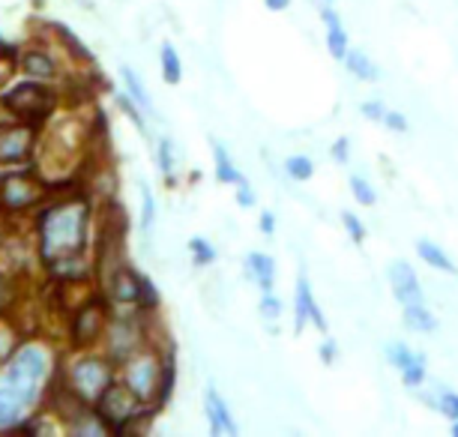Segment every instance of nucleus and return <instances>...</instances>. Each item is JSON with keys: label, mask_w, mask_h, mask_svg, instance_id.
Masks as SVG:
<instances>
[{"label": "nucleus", "mask_w": 458, "mask_h": 437, "mask_svg": "<svg viewBox=\"0 0 458 437\" xmlns=\"http://www.w3.org/2000/svg\"><path fill=\"white\" fill-rule=\"evenodd\" d=\"M204 414H207V423H210V434L213 437H237V423L231 416V408L225 401L216 387H207L204 392Z\"/></svg>", "instance_id": "4468645a"}, {"label": "nucleus", "mask_w": 458, "mask_h": 437, "mask_svg": "<svg viewBox=\"0 0 458 437\" xmlns=\"http://www.w3.org/2000/svg\"><path fill=\"white\" fill-rule=\"evenodd\" d=\"M141 282L144 276H138L135 270H129L126 264H117L108 276V297L117 306H135L141 308Z\"/></svg>", "instance_id": "ddd939ff"}, {"label": "nucleus", "mask_w": 458, "mask_h": 437, "mask_svg": "<svg viewBox=\"0 0 458 437\" xmlns=\"http://www.w3.org/2000/svg\"><path fill=\"white\" fill-rule=\"evenodd\" d=\"M157 165L162 171V177H165L168 183H174V150H171L168 139L157 141Z\"/></svg>", "instance_id": "c756f323"}, {"label": "nucleus", "mask_w": 458, "mask_h": 437, "mask_svg": "<svg viewBox=\"0 0 458 437\" xmlns=\"http://www.w3.org/2000/svg\"><path fill=\"white\" fill-rule=\"evenodd\" d=\"M97 414L102 416V423L111 428V434H126V432H135L138 428V419L147 416L144 410V401L135 396L126 383H111V387L102 392L97 405Z\"/></svg>", "instance_id": "20e7f679"}, {"label": "nucleus", "mask_w": 458, "mask_h": 437, "mask_svg": "<svg viewBox=\"0 0 458 437\" xmlns=\"http://www.w3.org/2000/svg\"><path fill=\"white\" fill-rule=\"evenodd\" d=\"M117 105H120V111H123V114L135 123V130L147 139V135H150V132H147V120H144V111L135 105V99L129 97V93H123V97H117Z\"/></svg>", "instance_id": "7c9ffc66"}, {"label": "nucleus", "mask_w": 458, "mask_h": 437, "mask_svg": "<svg viewBox=\"0 0 458 437\" xmlns=\"http://www.w3.org/2000/svg\"><path fill=\"white\" fill-rule=\"evenodd\" d=\"M321 359H324V363H335V345H333V341H324V345H321Z\"/></svg>", "instance_id": "79ce46f5"}, {"label": "nucleus", "mask_w": 458, "mask_h": 437, "mask_svg": "<svg viewBox=\"0 0 458 437\" xmlns=\"http://www.w3.org/2000/svg\"><path fill=\"white\" fill-rule=\"evenodd\" d=\"M342 225L351 234L353 243H366V225H362V222L353 216V213H348V210L342 213Z\"/></svg>", "instance_id": "f704fd0d"}, {"label": "nucleus", "mask_w": 458, "mask_h": 437, "mask_svg": "<svg viewBox=\"0 0 458 437\" xmlns=\"http://www.w3.org/2000/svg\"><path fill=\"white\" fill-rule=\"evenodd\" d=\"M37 144V126L0 123V165H21Z\"/></svg>", "instance_id": "9d476101"}, {"label": "nucleus", "mask_w": 458, "mask_h": 437, "mask_svg": "<svg viewBox=\"0 0 458 437\" xmlns=\"http://www.w3.org/2000/svg\"><path fill=\"white\" fill-rule=\"evenodd\" d=\"M24 414H28V401H24L19 392L6 383H0V432H10V428H19Z\"/></svg>", "instance_id": "f3484780"}, {"label": "nucleus", "mask_w": 458, "mask_h": 437, "mask_svg": "<svg viewBox=\"0 0 458 437\" xmlns=\"http://www.w3.org/2000/svg\"><path fill=\"white\" fill-rule=\"evenodd\" d=\"M120 79H123V88L129 97L135 99V105L144 111V114H153V102H150V93H147L141 75H138L132 66H120Z\"/></svg>", "instance_id": "412c9836"}, {"label": "nucleus", "mask_w": 458, "mask_h": 437, "mask_svg": "<svg viewBox=\"0 0 458 437\" xmlns=\"http://www.w3.org/2000/svg\"><path fill=\"white\" fill-rule=\"evenodd\" d=\"M342 63L348 66V72L353 75V79H360V81H377V75H380L375 60H371L366 51H360V48H351L348 55H344Z\"/></svg>", "instance_id": "4be33fe9"}, {"label": "nucleus", "mask_w": 458, "mask_h": 437, "mask_svg": "<svg viewBox=\"0 0 458 437\" xmlns=\"http://www.w3.org/2000/svg\"><path fill=\"white\" fill-rule=\"evenodd\" d=\"M417 255L428 264L431 270H440V273H449V276H458L455 261L449 258V255L437 243H431V240H420V243H417Z\"/></svg>", "instance_id": "aec40b11"}, {"label": "nucleus", "mask_w": 458, "mask_h": 437, "mask_svg": "<svg viewBox=\"0 0 458 437\" xmlns=\"http://www.w3.org/2000/svg\"><path fill=\"white\" fill-rule=\"evenodd\" d=\"M0 55H4V48H0Z\"/></svg>", "instance_id": "a18cd8bd"}, {"label": "nucleus", "mask_w": 458, "mask_h": 437, "mask_svg": "<svg viewBox=\"0 0 458 437\" xmlns=\"http://www.w3.org/2000/svg\"><path fill=\"white\" fill-rule=\"evenodd\" d=\"M306 324H312L321 332H327V318L324 312L318 308L315 303V294H312V282H309L306 273L297 276V288H293V330H302Z\"/></svg>", "instance_id": "9b49d317"}, {"label": "nucleus", "mask_w": 458, "mask_h": 437, "mask_svg": "<svg viewBox=\"0 0 458 437\" xmlns=\"http://www.w3.org/2000/svg\"><path fill=\"white\" fill-rule=\"evenodd\" d=\"M19 70L28 75V79H37V81H48L57 75V63L51 60L46 51H24L19 57Z\"/></svg>", "instance_id": "a211bd4d"}, {"label": "nucleus", "mask_w": 458, "mask_h": 437, "mask_svg": "<svg viewBox=\"0 0 458 437\" xmlns=\"http://www.w3.org/2000/svg\"><path fill=\"white\" fill-rule=\"evenodd\" d=\"M168 359H162L157 350H138L123 363V383L135 392L144 405H159L162 399V381H165ZM162 408V405H159Z\"/></svg>", "instance_id": "7ed1b4c3"}, {"label": "nucleus", "mask_w": 458, "mask_h": 437, "mask_svg": "<svg viewBox=\"0 0 458 437\" xmlns=\"http://www.w3.org/2000/svg\"><path fill=\"white\" fill-rule=\"evenodd\" d=\"M390 288H393V297L402 303V308L413 306V303H426V294H422L417 273H413L411 264H404V261L390 267Z\"/></svg>", "instance_id": "2eb2a0df"}, {"label": "nucleus", "mask_w": 458, "mask_h": 437, "mask_svg": "<svg viewBox=\"0 0 458 437\" xmlns=\"http://www.w3.org/2000/svg\"><path fill=\"white\" fill-rule=\"evenodd\" d=\"M318 13H321V21H324L327 48H330V55L335 60H344V55L351 51V37H348V30H344V21L339 19V13H335L333 4H321Z\"/></svg>", "instance_id": "dca6fc26"}, {"label": "nucleus", "mask_w": 458, "mask_h": 437, "mask_svg": "<svg viewBox=\"0 0 458 437\" xmlns=\"http://www.w3.org/2000/svg\"><path fill=\"white\" fill-rule=\"evenodd\" d=\"M159 66H162V79H165L168 84H180V79H183V60H180L177 48L171 46V42H162Z\"/></svg>", "instance_id": "393cba45"}, {"label": "nucleus", "mask_w": 458, "mask_h": 437, "mask_svg": "<svg viewBox=\"0 0 458 437\" xmlns=\"http://www.w3.org/2000/svg\"><path fill=\"white\" fill-rule=\"evenodd\" d=\"M384 126L390 132H408V120H404V114H395V111H386Z\"/></svg>", "instance_id": "e433bc0d"}, {"label": "nucleus", "mask_w": 458, "mask_h": 437, "mask_svg": "<svg viewBox=\"0 0 458 437\" xmlns=\"http://www.w3.org/2000/svg\"><path fill=\"white\" fill-rule=\"evenodd\" d=\"M246 270L261 290H276V261L270 258V255L249 252L246 255Z\"/></svg>", "instance_id": "6ab92c4d"}, {"label": "nucleus", "mask_w": 458, "mask_h": 437, "mask_svg": "<svg viewBox=\"0 0 458 437\" xmlns=\"http://www.w3.org/2000/svg\"><path fill=\"white\" fill-rule=\"evenodd\" d=\"M4 108L13 111L15 120H21V123L39 126L55 111V93L46 88V81L30 79L4 93Z\"/></svg>", "instance_id": "39448f33"}, {"label": "nucleus", "mask_w": 458, "mask_h": 437, "mask_svg": "<svg viewBox=\"0 0 458 437\" xmlns=\"http://www.w3.org/2000/svg\"><path fill=\"white\" fill-rule=\"evenodd\" d=\"M55 30H57V37H60V42H64V46L72 51V57H79V60H88L90 63V48L84 46V42L75 37L72 30L66 28V24H55Z\"/></svg>", "instance_id": "cd10ccee"}, {"label": "nucleus", "mask_w": 458, "mask_h": 437, "mask_svg": "<svg viewBox=\"0 0 458 437\" xmlns=\"http://www.w3.org/2000/svg\"><path fill=\"white\" fill-rule=\"evenodd\" d=\"M108 306L102 303L99 297H93L88 299L79 312H75V318H72V330H69V339H72V345L75 348H90V345H97V341L106 336V330H108Z\"/></svg>", "instance_id": "6e6552de"}, {"label": "nucleus", "mask_w": 458, "mask_h": 437, "mask_svg": "<svg viewBox=\"0 0 458 437\" xmlns=\"http://www.w3.org/2000/svg\"><path fill=\"white\" fill-rule=\"evenodd\" d=\"M153 222H157V198L150 183H141V231H150Z\"/></svg>", "instance_id": "473e14b6"}, {"label": "nucleus", "mask_w": 458, "mask_h": 437, "mask_svg": "<svg viewBox=\"0 0 458 437\" xmlns=\"http://www.w3.org/2000/svg\"><path fill=\"white\" fill-rule=\"evenodd\" d=\"M189 252H192V264L195 267H210L216 261V248L207 243L204 237H192L189 240Z\"/></svg>", "instance_id": "c85d7f7f"}, {"label": "nucleus", "mask_w": 458, "mask_h": 437, "mask_svg": "<svg viewBox=\"0 0 458 437\" xmlns=\"http://www.w3.org/2000/svg\"><path fill=\"white\" fill-rule=\"evenodd\" d=\"M404 327L413 332H435L437 318L431 315V308L426 303H413V306H404Z\"/></svg>", "instance_id": "5701e85b"}, {"label": "nucleus", "mask_w": 458, "mask_h": 437, "mask_svg": "<svg viewBox=\"0 0 458 437\" xmlns=\"http://www.w3.org/2000/svg\"><path fill=\"white\" fill-rule=\"evenodd\" d=\"M261 231H264V234H273V231H276V216L270 210L261 213Z\"/></svg>", "instance_id": "ea45409f"}, {"label": "nucleus", "mask_w": 458, "mask_h": 437, "mask_svg": "<svg viewBox=\"0 0 458 437\" xmlns=\"http://www.w3.org/2000/svg\"><path fill=\"white\" fill-rule=\"evenodd\" d=\"M111 383H114V366H111L108 359L81 357L79 363L69 368V387L79 392L88 405H97L99 396L111 387Z\"/></svg>", "instance_id": "423d86ee"}, {"label": "nucleus", "mask_w": 458, "mask_h": 437, "mask_svg": "<svg viewBox=\"0 0 458 437\" xmlns=\"http://www.w3.org/2000/svg\"><path fill=\"white\" fill-rule=\"evenodd\" d=\"M90 231V204L69 198L48 207L39 216V258L46 267L60 261L84 258Z\"/></svg>", "instance_id": "f257e3e1"}, {"label": "nucleus", "mask_w": 458, "mask_h": 437, "mask_svg": "<svg viewBox=\"0 0 458 437\" xmlns=\"http://www.w3.org/2000/svg\"><path fill=\"white\" fill-rule=\"evenodd\" d=\"M237 204L240 207H255V192H252V186H249V180L237 183Z\"/></svg>", "instance_id": "4c0bfd02"}, {"label": "nucleus", "mask_w": 458, "mask_h": 437, "mask_svg": "<svg viewBox=\"0 0 458 437\" xmlns=\"http://www.w3.org/2000/svg\"><path fill=\"white\" fill-rule=\"evenodd\" d=\"M111 363H126L129 357L144 348V327L138 315H117L106 330Z\"/></svg>", "instance_id": "0eeeda50"}, {"label": "nucleus", "mask_w": 458, "mask_h": 437, "mask_svg": "<svg viewBox=\"0 0 458 437\" xmlns=\"http://www.w3.org/2000/svg\"><path fill=\"white\" fill-rule=\"evenodd\" d=\"M48 378V354L42 345H21L4 368V383L13 387L33 408L39 401V387Z\"/></svg>", "instance_id": "f03ea898"}, {"label": "nucleus", "mask_w": 458, "mask_h": 437, "mask_svg": "<svg viewBox=\"0 0 458 437\" xmlns=\"http://www.w3.org/2000/svg\"><path fill=\"white\" fill-rule=\"evenodd\" d=\"M321 4H333V0H321Z\"/></svg>", "instance_id": "c03bdc74"}, {"label": "nucleus", "mask_w": 458, "mask_h": 437, "mask_svg": "<svg viewBox=\"0 0 458 437\" xmlns=\"http://www.w3.org/2000/svg\"><path fill=\"white\" fill-rule=\"evenodd\" d=\"M348 186H351V195L362 204V207H371V204L377 201L375 186H371L362 174H351V177H348Z\"/></svg>", "instance_id": "bb28decb"}, {"label": "nucleus", "mask_w": 458, "mask_h": 437, "mask_svg": "<svg viewBox=\"0 0 458 437\" xmlns=\"http://www.w3.org/2000/svg\"><path fill=\"white\" fill-rule=\"evenodd\" d=\"M39 198H42V183L37 177H30V171L0 177V210L4 213L28 210L30 204H37Z\"/></svg>", "instance_id": "1a4fd4ad"}, {"label": "nucleus", "mask_w": 458, "mask_h": 437, "mask_svg": "<svg viewBox=\"0 0 458 437\" xmlns=\"http://www.w3.org/2000/svg\"><path fill=\"white\" fill-rule=\"evenodd\" d=\"M213 159H216V177L222 180V183H231V186H237V183H243V174H240V168L234 165V159H231V153L222 147L219 141H213Z\"/></svg>", "instance_id": "b1692460"}, {"label": "nucleus", "mask_w": 458, "mask_h": 437, "mask_svg": "<svg viewBox=\"0 0 458 437\" xmlns=\"http://www.w3.org/2000/svg\"><path fill=\"white\" fill-rule=\"evenodd\" d=\"M333 159L342 162V165L351 159V141L348 139H335V144H333Z\"/></svg>", "instance_id": "58836bf2"}, {"label": "nucleus", "mask_w": 458, "mask_h": 437, "mask_svg": "<svg viewBox=\"0 0 458 437\" xmlns=\"http://www.w3.org/2000/svg\"><path fill=\"white\" fill-rule=\"evenodd\" d=\"M258 312H261V318L270 324V327L282 318V299L276 297V290H264L261 303H258Z\"/></svg>", "instance_id": "2f4dec72"}, {"label": "nucleus", "mask_w": 458, "mask_h": 437, "mask_svg": "<svg viewBox=\"0 0 458 437\" xmlns=\"http://www.w3.org/2000/svg\"><path fill=\"white\" fill-rule=\"evenodd\" d=\"M386 359L399 368V374H402V381L408 383L411 390H420L422 383H426V357H420V354H413V350L408 345H402V341H390L386 345Z\"/></svg>", "instance_id": "f8f14e48"}, {"label": "nucleus", "mask_w": 458, "mask_h": 437, "mask_svg": "<svg viewBox=\"0 0 458 437\" xmlns=\"http://www.w3.org/2000/svg\"><path fill=\"white\" fill-rule=\"evenodd\" d=\"M437 410L444 414L446 419H458V392L453 390H440V396H437Z\"/></svg>", "instance_id": "72a5a7b5"}, {"label": "nucleus", "mask_w": 458, "mask_h": 437, "mask_svg": "<svg viewBox=\"0 0 458 437\" xmlns=\"http://www.w3.org/2000/svg\"><path fill=\"white\" fill-rule=\"evenodd\" d=\"M453 434L458 437V419H455V423H453Z\"/></svg>", "instance_id": "37998d69"}, {"label": "nucleus", "mask_w": 458, "mask_h": 437, "mask_svg": "<svg viewBox=\"0 0 458 437\" xmlns=\"http://www.w3.org/2000/svg\"><path fill=\"white\" fill-rule=\"evenodd\" d=\"M362 117H369V120H375V123H384V117H386V105L384 102H377V99H369V102H362Z\"/></svg>", "instance_id": "c9c22d12"}, {"label": "nucleus", "mask_w": 458, "mask_h": 437, "mask_svg": "<svg viewBox=\"0 0 458 437\" xmlns=\"http://www.w3.org/2000/svg\"><path fill=\"white\" fill-rule=\"evenodd\" d=\"M264 6H267L270 13H284V10L291 6V0H264Z\"/></svg>", "instance_id": "a19ab883"}, {"label": "nucleus", "mask_w": 458, "mask_h": 437, "mask_svg": "<svg viewBox=\"0 0 458 437\" xmlns=\"http://www.w3.org/2000/svg\"><path fill=\"white\" fill-rule=\"evenodd\" d=\"M284 174L291 180H297V183H306V180H312L315 174V162L309 156H302V153H293V156L284 159Z\"/></svg>", "instance_id": "a878e982"}]
</instances>
